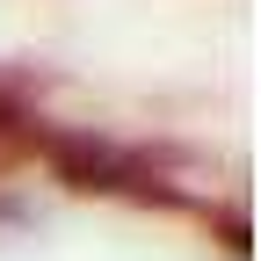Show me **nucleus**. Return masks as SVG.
Wrapping results in <instances>:
<instances>
[{
    "label": "nucleus",
    "instance_id": "1",
    "mask_svg": "<svg viewBox=\"0 0 261 261\" xmlns=\"http://www.w3.org/2000/svg\"><path fill=\"white\" fill-rule=\"evenodd\" d=\"M37 145L51 152V167L73 189H130V196H174L167 181L152 174L145 152L109 145V138H73V130H37Z\"/></svg>",
    "mask_w": 261,
    "mask_h": 261
}]
</instances>
